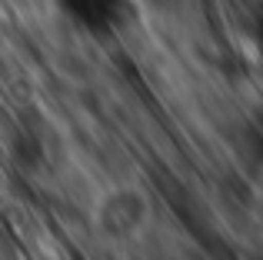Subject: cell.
<instances>
[{
    "label": "cell",
    "instance_id": "6da1fadb",
    "mask_svg": "<svg viewBox=\"0 0 263 260\" xmlns=\"http://www.w3.org/2000/svg\"><path fill=\"white\" fill-rule=\"evenodd\" d=\"M147 217V200L137 190H117L100 203V230L107 237H130Z\"/></svg>",
    "mask_w": 263,
    "mask_h": 260
}]
</instances>
